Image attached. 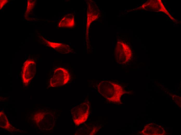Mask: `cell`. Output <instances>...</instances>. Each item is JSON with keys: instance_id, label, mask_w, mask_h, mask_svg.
Returning <instances> with one entry per match:
<instances>
[{"instance_id": "1", "label": "cell", "mask_w": 181, "mask_h": 135, "mask_svg": "<svg viewBox=\"0 0 181 135\" xmlns=\"http://www.w3.org/2000/svg\"><path fill=\"white\" fill-rule=\"evenodd\" d=\"M89 103L86 102L75 106L71 111L73 122L78 126L87 120L89 113Z\"/></svg>"}, {"instance_id": "2", "label": "cell", "mask_w": 181, "mask_h": 135, "mask_svg": "<svg viewBox=\"0 0 181 135\" xmlns=\"http://www.w3.org/2000/svg\"><path fill=\"white\" fill-rule=\"evenodd\" d=\"M69 80L68 71L63 68H58L54 71L53 76L50 79V85L52 87L64 85L67 83Z\"/></svg>"}, {"instance_id": "3", "label": "cell", "mask_w": 181, "mask_h": 135, "mask_svg": "<svg viewBox=\"0 0 181 135\" xmlns=\"http://www.w3.org/2000/svg\"><path fill=\"white\" fill-rule=\"evenodd\" d=\"M36 64L33 60H27L23 64L22 71V77L24 84H27L35 75Z\"/></svg>"}, {"instance_id": "4", "label": "cell", "mask_w": 181, "mask_h": 135, "mask_svg": "<svg viewBox=\"0 0 181 135\" xmlns=\"http://www.w3.org/2000/svg\"><path fill=\"white\" fill-rule=\"evenodd\" d=\"M0 9L8 2V0H0Z\"/></svg>"}, {"instance_id": "5", "label": "cell", "mask_w": 181, "mask_h": 135, "mask_svg": "<svg viewBox=\"0 0 181 135\" xmlns=\"http://www.w3.org/2000/svg\"><path fill=\"white\" fill-rule=\"evenodd\" d=\"M112 44H113V45H114V43H113H113H112Z\"/></svg>"}]
</instances>
